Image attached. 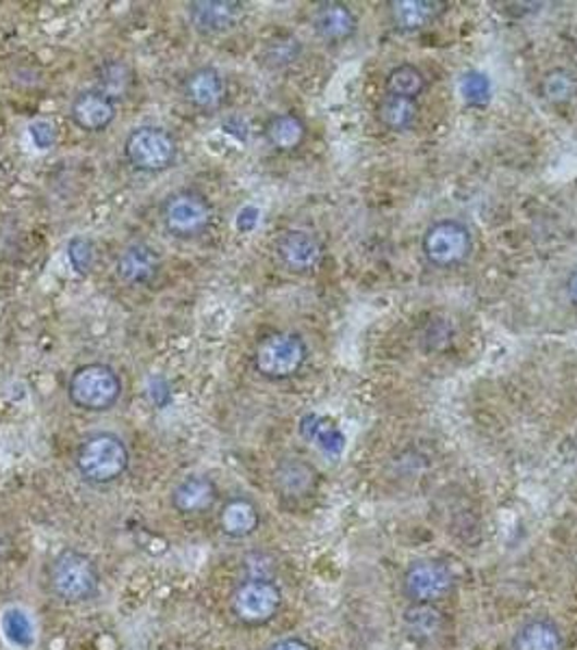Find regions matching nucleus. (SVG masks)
Returning a JSON list of instances; mask_svg holds the SVG:
<instances>
[{
	"label": "nucleus",
	"instance_id": "nucleus-1",
	"mask_svg": "<svg viewBox=\"0 0 577 650\" xmlns=\"http://www.w3.org/2000/svg\"><path fill=\"white\" fill-rule=\"evenodd\" d=\"M131 464L126 442L113 432H94L85 436L74 453L78 477L89 486H111L122 479Z\"/></svg>",
	"mask_w": 577,
	"mask_h": 650
},
{
	"label": "nucleus",
	"instance_id": "nucleus-2",
	"mask_svg": "<svg viewBox=\"0 0 577 650\" xmlns=\"http://www.w3.org/2000/svg\"><path fill=\"white\" fill-rule=\"evenodd\" d=\"M98 564L78 549L59 551L48 566V588L65 605H83L100 592Z\"/></svg>",
	"mask_w": 577,
	"mask_h": 650
},
{
	"label": "nucleus",
	"instance_id": "nucleus-3",
	"mask_svg": "<svg viewBox=\"0 0 577 650\" xmlns=\"http://www.w3.org/2000/svg\"><path fill=\"white\" fill-rule=\"evenodd\" d=\"M122 393L120 373L105 363L81 365L67 380V400L83 413H109L122 400Z\"/></svg>",
	"mask_w": 577,
	"mask_h": 650
},
{
	"label": "nucleus",
	"instance_id": "nucleus-4",
	"mask_svg": "<svg viewBox=\"0 0 577 650\" xmlns=\"http://www.w3.org/2000/svg\"><path fill=\"white\" fill-rule=\"evenodd\" d=\"M306 341L295 332H272L263 336L253 354L255 371L270 382H285L295 378L306 365Z\"/></svg>",
	"mask_w": 577,
	"mask_h": 650
},
{
	"label": "nucleus",
	"instance_id": "nucleus-5",
	"mask_svg": "<svg viewBox=\"0 0 577 650\" xmlns=\"http://www.w3.org/2000/svg\"><path fill=\"white\" fill-rule=\"evenodd\" d=\"M124 157L139 174H161L174 168L179 144L168 128L144 124L128 133L124 142Z\"/></svg>",
	"mask_w": 577,
	"mask_h": 650
},
{
	"label": "nucleus",
	"instance_id": "nucleus-6",
	"mask_svg": "<svg viewBox=\"0 0 577 650\" xmlns=\"http://www.w3.org/2000/svg\"><path fill=\"white\" fill-rule=\"evenodd\" d=\"M229 605L240 625L250 629L266 627L283 608V590L268 577H250L233 590Z\"/></svg>",
	"mask_w": 577,
	"mask_h": 650
},
{
	"label": "nucleus",
	"instance_id": "nucleus-7",
	"mask_svg": "<svg viewBox=\"0 0 577 650\" xmlns=\"http://www.w3.org/2000/svg\"><path fill=\"white\" fill-rule=\"evenodd\" d=\"M161 221L165 232L174 238H198L211 228L213 205L196 189H181L163 200Z\"/></svg>",
	"mask_w": 577,
	"mask_h": 650
},
{
	"label": "nucleus",
	"instance_id": "nucleus-8",
	"mask_svg": "<svg viewBox=\"0 0 577 650\" xmlns=\"http://www.w3.org/2000/svg\"><path fill=\"white\" fill-rule=\"evenodd\" d=\"M421 249L430 265L439 269H452L471 256L474 236L463 221L441 219L426 230Z\"/></svg>",
	"mask_w": 577,
	"mask_h": 650
},
{
	"label": "nucleus",
	"instance_id": "nucleus-9",
	"mask_svg": "<svg viewBox=\"0 0 577 650\" xmlns=\"http://www.w3.org/2000/svg\"><path fill=\"white\" fill-rule=\"evenodd\" d=\"M456 577L452 568L439 560H417L413 562L402 577V592L408 603L437 605L452 594Z\"/></svg>",
	"mask_w": 577,
	"mask_h": 650
},
{
	"label": "nucleus",
	"instance_id": "nucleus-10",
	"mask_svg": "<svg viewBox=\"0 0 577 650\" xmlns=\"http://www.w3.org/2000/svg\"><path fill=\"white\" fill-rule=\"evenodd\" d=\"M246 15L240 0H194L187 4V17L200 35H222L233 30Z\"/></svg>",
	"mask_w": 577,
	"mask_h": 650
},
{
	"label": "nucleus",
	"instance_id": "nucleus-11",
	"mask_svg": "<svg viewBox=\"0 0 577 650\" xmlns=\"http://www.w3.org/2000/svg\"><path fill=\"white\" fill-rule=\"evenodd\" d=\"M161 271V254L146 241L128 243L115 260V275L128 286L152 282Z\"/></svg>",
	"mask_w": 577,
	"mask_h": 650
},
{
	"label": "nucleus",
	"instance_id": "nucleus-12",
	"mask_svg": "<svg viewBox=\"0 0 577 650\" xmlns=\"http://www.w3.org/2000/svg\"><path fill=\"white\" fill-rule=\"evenodd\" d=\"M226 78L213 65H200L183 81L185 100L198 111H218L226 100Z\"/></svg>",
	"mask_w": 577,
	"mask_h": 650
},
{
	"label": "nucleus",
	"instance_id": "nucleus-13",
	"mask_svg": "<svg viewBox=\"0 0 577 650\" xmlns=\"http://www.w3.org/2000/svg\"><path fill=\"white\" fill-rule=\"evenodd\" d=\"M220 499L218 483L207 475H187L172 490V507L183 516H202L216 507Z\"/></svg>",
	"mask_w": 577,
	"mask_h": 650
},
{
	"label": "nucleus",
	"instance_id": "nucleus-14",
	"mask_svg": "<svg viewBox=\"0 0 577 650\" xmlns=\"http://www.w3.org/2000/svg\"><path fill=\"white\" fill-rule=\"evenodd\" d=\"M277 256L288 271L308 273L321 262L323 245L308 230H287L277 241Z\"/></svg>",
	"mask_w": 577,
	"mask_h": 650
},
{
	"label": "nucleus",
	"instance_id": "nucleus-15",
	"mask_svg": "<svg viewBox=\"0 0 577 650\" xmlns=\"http://www.w3.org/2000/svg\"><path fill=\"white\" fill-rule=\"evenodd\" d=\"M118 115V105L98 89L81 91L70 105V120L85 133H105Z\"/></svg>",
	"mask_w": 577,
	"mask_h": 650
},
{
	"label": "nucleus",
	"instance_id": "nucleus-16",
	"mask_svg": "<svg viewBox=\"0 0 577 650\" xmlns=\"http://www.w3.org/2000/svg\"><path fill=\"white\" fill-rule=\"evenodd\" d=\"M218 525L226 538L246 540L255 536L257 529L261 527V510L250 496L235 494L226 499L224 505L220 507Z\"/></svg>",
	"mask_w": 577,
	"mask_h": 650
},
{
	"label": "nucleus",
	"instance_id": "nucleus-17",
	"mask_svg": "<svg viewBox=\"0 0 577 650\" xmlns=\"http://www.w3.org/2000/svg\"><path fill=\"white\" fill-rule=\"evenodd\" d=\"M317 483H319L317 468L302 457L283 459L274 470V488L287 501H299L310 496Z\"/></svg>",
	"mask_w": 577,
	"mask_h": 650
},
{
	"label": "nucleus",
	"instance_id": "nucleus-18",
	"mask_svg": "<svg viewBox=\"0 0 577 650\" xmlns=\"http://www.w3.org/2000/svg\"><path fill=\"white\" fill-rule=\"evenodd\" d=\"M312 28L323 41L341 44L356 33V15L343 2H319L312 11Z\"/></svg>",
	"mask_w": 577,
	"mask_h": 650
},
{
	"label": "nucleus",
	"instance_id": "nucleus-19",
	"mask_svg": "<svg viewBox=\"0 0 577 650\" xmlns=\"http://www.w3.org/2000/svg\"><path fill=\"white\" fill-rule=\"evenodd\" d=\"M402 629L413 642L430 645L445 634L447 618L437 605L408 603V608L402 612Z\"/></svg>",
	"mask_w": 577,
	"mask_h": 650
},
{
	"label": "nucleus",
	"instance_id": "nucleus-20",
	"mask_svg": "<svg viewBox=\"0 0 577 650\" xmlns=\"http://www.w3.org/2000/svg\"><path fill=\"white\" fill-rule=\"evenodd\" d=\"M511 650H565V636L550 618H532L517 629Z\"/></svg>",
	"mask_w": 577,
	"mask_h": 650
},
{
	"label": "nucleus",
	"instance_id": "nucleus-21",
	"mask_svg": "<svg viewBox=\"0 0 577 650\" xmlns=\"http://www.w3.org/2000/svg\"><path fill=\"white\" fill-rule=\"evenodd\" d=\"M445 4L437 0H393L389 2L391 20L402 30H419L443 13Z\"/></svg>",
	"mask_w": 577,
	"mask_h": 650
},
{
	"label": "nucleus",
	"instance_id": "nucleus-22",
	"mask_svg": "<svg viewBox=\"0 0 577 650\" xmlns=\"http://www.w3.org/2000/svg\"><path fill=\"white\" fill-rule=\"evenodd\" d=\"M266 139L279 152H293L306 139V124L295 113H279L268 120Z\"/></svg>",
	"mask_w": 577,
	"mask_h": 650
},
{
	"label": "nucleus",
	"instance_id": "nucleus-23",
	"mask_svg": "<svg viewBox=\"0 0 577 650\" xmlns=\"http://www.w3.org/2000/svg\"><path fill=\"white\" fill-rule=\"evenodd\" d=\"M133 70L126 61H120V59H111V61H105L100 68H98V83L94 89H98L100 94H105L107 98H111L115 105L120 100H124L133 87Z\"/></svg>",
	"mask_w": 577,
	"mask_h": 650
},
{
	"label": "nucleus",
	"instance_id": "nucleus-24",
	"mask_svg": "<svg viewBox=\"0 0 577 650\" xmlns=\"http://www.w3.org/2000/svg\"><path fill=\"white\" fill-rule=\"evenodd\" d=\"M417 115H419L417 102L408 100V98L384 96L382 102L378 105L380 124L395 133H404V131L413 128V124L417 122Z\"/></svg>",
	"mask_w": 577,
	"mask_h": 650
},
{
	"label": "nucleus",
	"instance_id": "nucleus-25",
	"mask_svg": "<svg viewBox=\"0 0 577 650\" xmlns=\"http://www.w3.org/2000/svg\"><path fill=\"white\" fill-rule=\"evenodd\" d=\"M386 91H389V96H400V98L417 100L426 91V76L413 63L395 65L386 74Z\"/></svg>",
	"mask_w": 577,
	"mask_h": 650
},
{
	"label": "nucleus",
	"instance_id": "nucleus-26",
	"mask_svg": "<svg viewBox=\"0 0 577 650\" xmlns=\"http://www.w3.org/2000/svg\"><path fill=\"white\" fill-rule=\"evenodd\" d=\"M302 54V41L291 33H279L266 41L261 50V63L270 70H285Z\"/></svg>",
	"mask_w": 577,
	"mask_h": 650
},
{
	"label": "nucleus",
	"instance_id": "nucleus-27",
	"mask_svg": "<svg viewBox=\"0 0 577 650\" xmlns=\"http://www.w3.org/2000/svg\"><path fill=\"white\" fill-rule=\"evenodd\" d=\"M299 433L317 444L326 453H339L343 449V433L336 430V426L323 417L317 415H304L299 421Z\"/></svg>",
	"mask_w": 577,
	"mask_h": 650
},
{
	"label": "nucleus",
	"instance_id": "nucleus-28",
	"mask_svg": "<svg viewBox=\"0 0 577 650\" xmlns=\"http://www.w3.org/2000/svg\"><path fill=\"white\" fill-rule=\"evenodd\" d=\"M0 627H2V634L7 638V642L11 647H17V649H30L33 642H35V627L28 618L26 612L17 610V608H11L2 614V621H0Z\"/></svg>",
	"mask_w": 577,
	"mask_h": 650
},
{
	"label": "nucleus",
	"instance_id": "nucleus-29",
	"mask_svg": "<svg viewBox=\"0 0 577 650\" xmlns=\"http://www.w3.org/2000/svg\"><path fill=\"white\" fill-rule=\"evenodd\" d=\"M577 91L576 76L567 70H554L543 81V94L554 105L569 102Z\"/></svg>",
	"mask_w": 577,
	"mask_h": 650
},
{
	"label": "nucleus",
	"instance_id": "nucleus-30",
	"mask_svg": "<svg viewBox=\"0 0 577 650\" xmlns=\"http://www.w3.org/2000/svg\"><path fill=\"white\" fill-rule=\"evenodd\" d=\"M67 260L78 275H89L96 265V245L87 236H72L67 241Z\"/></svg>",
	"mask_w": 577,
	"mask_h": 650
},
{
	"label": "nucleus",
	"instance_id": "nucleus-31",
	"mask_svg": "<svg viewBox=\"0 0 577 650\" xmlns=\"http://www.w3.org/2000/svg\"><path fill=\"white\" fill-rule=\"evenodd\" d=\"M461 94L471 107H484L491 100V83L480 72H467L461 81Z\"/></svg>",
	"mask_w": 577,
	"mask_h": 650
},
{
	"label": "nucleus",
	"instance_id": "nucleus-32",
	"mask_svg": "<svg viewBox=\"0 0 577 650\" xmlns=\"http://www.w3.org/2000/svg\"><path fill=\"white\" fill-rule=\"evenodd\" d=\"M146 395H148L152 406L165 408L172 402V387L163 376H152V378H148Z\"/></svg>",
	"mask_w": 577,
	"mask_h": 650
},
{
	"label": "nucleus",
	"instance_id": "nucleus-33",
	"mask_svg": "<svg viewBox=\"0 0 577 650\" xmlns=\"http://www.w3.org/2000/svg\"><path fill=\"white\" fill-rule=\"evenodd\" d=\"M28 133H30V139L33 144L39 148V150H48L54 146L57 142V128L52 122L48 120H35L30 126H28Z\"/></svg>",
	"mask_w": 577,
	"mask_h": 650
},
{
	"label": "nucleus",
	"instance_id": "nucleus-34",
	"mask_svg": "<svg viewBox=\"0 0 577 650\" xmlns=\"http://www.w3.org/2000/svg\"><path fill=\"white\" fill-rule=\"evenodd\" d=\"M257 221H259V211L255 209V207H246L240 217H237V228L242 230V232H248V230H253L255 225H257Z\"/></svg>",
	"mask_w": 577,
	"mask_h": 650
},
{
	"label": "nucleus",
	"instance_id": "nucleus-35",
	"mask_svg": "<svg viewBox=\"0 0 577 650\" xmlns=\"http://www.w3.org/2000/svg\"><path fill=\"white\" fill-rule=\"evenodd\" d=\"M268 650H315L308 642H304L302 638H283L277 640L274 645H270Z\"/></svg>",
	"mask_w": 577,
	"mask_h": 650
},
{
	"label": "nucleus",
	"instance_id": "nucleus-36",
	"mask_svg": "<svg viewBox=\"0 0 577 650\" xmlns=\"http://www.w3.org/2000/svg\"><path fill=\"white\" fill-rule=\"evenodd\" d=\"M567 295H569L572 304H576L577 306V269L569 275V280H567Z\"/></svg>",
	"mask_w": 577,
	"mask_h": 650
},
{
	"label": "nucleus",
	"instance_id": "nucleus-37",
	"mask_svg": "<svg viewBox=\"0 0 577 650\" xmlns=\"http://www.w3.org/2000/svg\"><path fill=\"white\" fill-rule=\"evenodd\" d=\"M9 551H11V542H9V538L0 531V564L7 560Z\"/></svg>",
	"mask_w": 577,
	"mask_h": 650
}]
</instances>
